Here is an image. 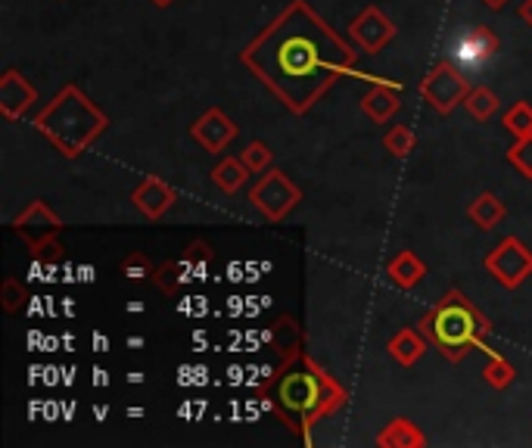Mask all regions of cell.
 <instances>
[{
    "label": "cell",
    "mask_w": 532,
    "mask_h": 448,
    "mask_svg": "<svg viewBox=\"0 0 532 448\" xmlns=\"http://www.w3.org/2000/svg\"><path fill=\"white\" fill-rule=\"evenodd\" d=\"M209 262H212V249H209L203 240H196V243L187 246V252H184L178 262L168 259V262L153 274V284H156L162 293L175 296L178 290H184V287L190 284V280L200 277Z\"/></svg>",
    "instance_id": "obj_8"
},
{
    "label": "cell",
    "mask_w": 532,
    "mask_h": 448,
    "mask_svg": "<svg viewBox=\"0 0 532 448\" xmlns=\"http://www.w3.org/2000/svg\"><path fill=\"white\" fill-rule=\"evenodd\" d=\"M383 147H386V153H392L396 159H402V156L414 153L417 134H414L408 125H396V128H389V131L383 134Z\"/></svg>",
    "instance_id": "obj_24"
},
{
    "label": "cell",
    "mask_w": 532,
    "mask_h": 448,
    "mask_svg": "<svg viewBox=\"0 0 532 448\" xmlns=\"http://www.w3.org/2000/svg\"><path fill=\"white\" fill-rule=\"evenodd\" d=\"M35 103H38V88L19 69H7L0 75V116L7 122H19Z\"/></svg>",
    "instance_id": "obj_12"
},
{
    "label": "cell",
    "mask_w": 532,
    "mask_h": 448,
    "mask_svg": "<svg viewBox=\"0 0 532 448\" xmlns=\"http://www.w3.org/2000/svg\"><path fill=\"white\" fill-rule=\"evenodd\" d=\"M486 274L504 290H517L532 277V249L520 237H504L483 259Z\"/></svg>",
    "instance_id": "obj_7"
},
{
    "label": "cell",
    "mask_w": 532,
    "mask_h": 448,
    "mask_svg": "<svg viewBox=\"0 0 532 448\" xmlns=\"http://www.w3.org/2000/svg\"><path fill=\"white\" fill-rule=\"evenodd\" d=\"M501 128L511 131L514 137H529V134H532V103H529V100H517V103L501 116Z\"/></svg>",
    "instance_id": "obj_23"
},
{
    "label": "cell",
    "mask_w": 532,
    "mask_h": 448,
    "mask_svg": "<svg viewBox=\"0 0 532 448\" xmlns=\"http://www.w3.org/2000/svg\"><path fill=\"white\" fill-rule=\"evenodd\" d=\"M427 336L420 333L417 327H405V330H399L396 336L389 340V355H392V361L396 364H402V368H414V364L424 358V352H427Z\"/></svg>",
    "instance_id": "obj_18"
},
{
    "label": "cell",
    "mask_w": 532,
    "mask_h": 448,
    "mask_svg": "<svg viewBox=\"0 0 532 448\" xmlns=\"http://www.w3.org/2000/svg\"><path fill=\"white\" fill-rule=\"evenodd\" d=\"M501 50V38L492 32L489 25H473L467 32L455 41V60L464 66L480 69L486 63H492Z\"/></svg>",
    "instance_id": "obj_13"
},
{
    "label": "cell",
    "mask_w": 532,
    "mask_h": 448,
    "mask_svg": "<svg viewBox=\"0 0 532 448\" xmlns=\"http://www.w3.org/2000/svg\"><path fill=\"white\" fill-rule=\"evenodd\" d=\"M240 63L293 116H308L336 81L358 75L355 47L308 0H290L240 50Z\"/></svg>",
    "instance_id": "obj_1"
},
{
    "label": "cell",
    "mask_w": 532,
    "mask_h": 448,
    "mask_svg": "<svg viewBox=\"0 0 532 448\" xmlns=\"http://www.w3.org/2000/svg\"><path fill=\"white\" fill-rule=\"evenodd\" d=\"M249 203L256 206L268 221H284L299 203H302V190L293 184V178L280 168H268L262 178L252 184L249 190Z\"/></svg>",
    "instance_id": "obj_6"
},
{
    "label": "cell",
    "mask_w": 532,
    "mask_h": 448,
    "mask_svg": "<svg viewBox=\"0 0 532 448\" xmlns=\"http://www.w3.org/2000/svg\"><path fill=\"white\" fill-rule=\"evenodd\" d=\"M249 175H252V172L243 165L240 156H224V159L212 168V184H215L224 196H234V193L246 184Z\"/></svg>",
    "instance_id": "obj_20"
},
{
    "label": "cell",
    "mask_w": 532,
    "mask_h": 448,
    "mask_svg": "<svg viewBox=\"0 0 532 448\" xmlns=\"http://www.w3.org/2000/svg\"><path fill=\"white\" fill-rule=\"evenodd\" d=\"M35 128L60 156L78 159L106 134L109 116L78 88V84L69 81L56 91V97L44 109H38Z\"/></svg>",
    "instance_id": "obj_3"
},
{
    "label": "cell",
    "mask_w": 532,
    "mask_h": 448,
    "mask_svg": "<svg viewBox=\"0 0 532 448\" xmlns=\"http://www.w3.org/2000/svg\"><path fill=\"white\" fill-rule=\"evenodd\" d=\"M119 271L131 280V284H144V280H153V265H150V259L144 256V252H131L128 259H122V265H119Z\"/></svg>",
    "instance_id": "obj_27"
},
{
    "label": "cell",
    "mask_w": 532,
    "mask_h": 448,
    "mask_svg": "<svg viewBox=\"0 0 532 448\" xmlns=\"http://www.w3.org/2000/svg\"><path fill=\"white\" fill-rule=\"evenodd\" d=\"M402 109V84L386 81V84H371V91L361 97V112L374 125L392 122V116Z\"/></svg>",
    "instance_id": "obj_15"
},
{
    "label": "cell",
    "mask_w": 532,
    "mask_h": 448,
    "mask_svg": "<svg viewBox=\"0 0 532 448\" xmlns=\"http://www.w3.org/2000/svg\"><path fill=\"white\" fill-rule=\"evenodd\" d=\"M128 380H131V383H144V374L134 371V374H128Z\"/></svg>",
    "instance_id": "obj_33"
},
{
    "label": "cell",
    "mask_w": 532,
    "mask_h": 448,
    "mask_svg": "<svg viewBox=\"0 0 532 448\" xmlns=\"http://www.w3.org/2000/svg\"><path fill=\"white\" fill-rule=\"evenodd\" d=\"M504 215H508V206H504L495 193H480V196H476V200L467 206V218H470L480 231L498 228V224L504 221Z\"/></svg>",
    "instance_id": "obj_19"
},
{
    "label": "cell",
    "mask_w": 532,
    "mask_h": 448,
    "mask_svg": "<svg viewBox=\"0 0 532 448\" xmlns=\"http://www.w3.org/2000/svg\"><path fill=\"white\" fill-rule=\"evenodd\" d=\"M377 445L380 448H424L427 445V433L420 430L414 420L396 417L377 433Z\"/></svg>",
    "instance_id": "obj_17"
},
{
    "label": "cell",
    "mask_w": 532,
    "mask_h": 448,
    "mask_svg": "<svg viewBox=\"0 0 532 448\" xmlns=\"http://www.w3.org/2000/svg\"><path fill=\"white\" fill-rule=\"evenodd\" d=\"M63 228H66V221L56 215L50 209V203H44V200H32L13 218V234L19 240H25L28 249H35V246H41V243H47L53 237H60Z\"/></svg>",
    "instance_id": "obj_9"
},
{
    "label": "cell",
    "mask_w": 532,
    "mask_h": 448,
    "mask_svg": "<svg viewBox=\"0 0 532 448\" xmlns=\"http://www.w3.org/2000/svg\"><path fill=\"white\" fill-rule=\"evenodd\" d=\"M464 109L473 122H489L498 112V94L492 88H483V84H473L464 100Z\"/></svg>",
    "instance_id": "obj_21"
},
{
    "label": "cell",
    "mask_w": 532,
    "mask_h": 448,
    "mask_svg": "<svg viewBox=\"0 0 532 448\" xmlns=\"http://www.w3.org/2000/svg\"><path fill=\"white\" fill-rule=\"evenodd\" d=\"M349 38L361 47V53L377 56L392 38H396V25H392V19L380 7L368 4L349 22Z\"/></svg>",
    "instance_id": "obj_10"
},
{
    "label": "cell",
    "mask_w": 532,
    "mask_h": 448,
    "mask_svg": "<svg viewBox=\"0 0 532 448\" xmlns=\"http://www.w3.org/2000/svg\"><path fill=\"white\" fill-rule=\"evenodd\" d=\"M259 396L280 424L305 445L312 442V430L321 420L346 405V389L302 349V343L284 355L280 368L259 389Z\"/></svg>",
    "instance_id": "obj_2"
},
{
    "label": "cell",
    "mask_w": 532,
    "mask_h": 448,
    "mask_svg": "<svg viewBox=\"0 0 532 448\" xmlns=\"http://www.w3.org/2000/svg\"><path fill=\"white\" fill-rule=\"evenodd\" d=\"M508 162L517 168L526 181H532V134L529 137H514V144L508 150Z\"/></svg>",
    "instance_id": "obj_26"
},
{
    "label": "cell",
    "mask_w": 532,
    "mask_h": 448,
    "mask_svg": "<svg viewBox=\"0 0 532 448\" xmlns=\"http://www.w3.org/2000/svg\"><path fill=\"white\" fill-rule=\"evenodd\" d=\"M150 4H153L156 10H165V7H172V4H175V0H150Z\"/></svg>",
    "instance_id": "obj_32"
},
{
    "label": "cell",
    "mask_w": 532,
    "mask_h": 448,
    "mask_svg": "<svg viewBox=\"0 0 532 448\" xmlns=\"http://www.w3.org/2000/svg\"><path fill=\"white\" fill-rule=\"evenodd\" d=\"M483 4H486L489 10H501L504 4H508V0H483Z\"/></svg>",
    "instance_id": "obj_31"
},
{
    "label": "cell",
    "mask_w": 532,
    "mask_h": 448,
    "mask_svg": "<svg viewBox=\"0 0 532 448\" xmlns=\"http://www.w3.org/2000/svg\"><path fill=\"white\" fill-rule=\"evenodd\" d=\"M417 330L427 336V343L445 358V361H464L467 352H492L489 336L492 321L476 308L461 290H448L430 312L417 321Z\"/></svg>",
    "instance_id": "obj_4"
},
{
    "label": "cell",
    "mask_w": 532,
    "mask_h": 448,
    "mask_svg": "<svg viewBox=\"0 0 532 448\" xmlns=\"http://www.w3.org/2000/svg\"><path fill=\"white\" fill-rule=\"evenodd\" d=\"M240 159H243V165L249 168L252 175H262V172H268V168H271L274 153H271V147L265 144V140H249V144L243 147V153H240Z\"/></svg>",
    "instance_id": "obj_25"
},
{
    "label": "cell",
    "mask_w": 532,
    "mask_h": 448,
    "mask_svg": "<svg viewBox=\"0 0 532 448\" xmlns=\"http://www.w3.org/2000/svg\"><path fill=\"white\" fill-rule=\"evenodd\" d=\"M517 16H520V19L532 28V0H523V4L517 7Z\"/></svg>",
    "instance_id": "obj_30"
},
{
    "label": "cell",
    "mask_w": 532,
    "mask_h": 448,
    "mask_svg": "<svg viewBox=\"0 0 532 448\" xmlns=\"http://www.w3.org/2000/svg\"><path fill=\"white\" fill-rule=\"evenodd\" d=\"M470 88L473 84L467 81V75L458 69L455 60L436 63L424 78H420V97H424V103H430L439 116H452L458 106H464Z\"/></svg>",
    "instance_id": "obj_5"
},
{
    "label": "cell",
    "mask_w": 532,
    "mask_h": 448,
    "mask_svg": "<svg viewBox=\"0 0 532 448\" xmlns=\"http://www.w3.org/2000/svg\"><path fill=\"white\" fill-rule=\"evenodd\" d=\"M32 252H35V256H38V259H60V256H63V246H60V243H56V237H53V240H47V243L35 246Z\"/></svg>",
    "instance_id": "obj_29"
},
{
    "label": "cell",
    "mask_w": 532,
    "mask_h": 448,
    "mask_svg": "<svg viewBox=\"0 0 532 448\" xmlns=\"http://www.w3.org/2000/svg\"><path fill=\"white\" fill-rule=\"evenodd\" d=\"M240 134L237 122L231 116H224V112L218 106L206 109L200 119H196L190 125V137L200 144L206 153H224L231 144H234V137Z\"/></svg>",
    "instance_id": "obj_11"
},
{
    "label": "cell",
    "mask_w": 532,
    "mask_h": 448,
    "mask_svg": "<svg viewBox=\"0 0 532 448\" xmlns=\"http://www.w3.org/2000/svg\"><path fill=\"white\" fill-rule=\"evenodd\" d=\"M386 277H389V284L392 287H399V290H414L420 280L427 277V262L417 256V252L411 249H402L396 259H392L386 265Z\"/></svg>",
    "instance_id": "obj_16"
},
{
    "label": "cell",
    "mask_w": 532,
    "mask_h": 448,
    "mask_svg": "<svg viewBox=\"0 0 532 448\" xmlns=\"http://www.w3.org/2000/svg\"><path fill=\"white\" fill-rule=\"evenodd\" d=\"M25 299H28V290H25L22 280L19 277H7L4 287H0V302H4V312L16 315L19 308L25 305Z\"/></svg>",
    "instance_id": "obj_28"
},
{
    "label": "cell",
    "mask_w": 532,
    "mask_h": 448,
    "mask_svg": "<svg viewBox=\"0 0 532 448\" xmlns=\"http://www.w3.org/2000/svg\"><path fill=\"white\" fill-rule=\"evenodd\" d=\"M128 203L147 221H159L168 209L178 203V193H175L172 184H165L162 178H144L131 190Z\"/></svg>",
    "instance_id": "obj_14"
},
{
    "label": "cell",
    "mask_w": 532,
    "mask_h": 448,
    "mask_svg": "<svg viewBox=\"0 0 532 448\" xmlns=\"http://www.w3.org/2000/svg\"><path fill=\"white\" fill-rule=\"evenodd\" d=\"M483 380L492 386V389H508L514 380H517V368H514V364L508 361V358H504L501 352H489V361H486V368H483Z\"/></svg>",
    "instance_id": "obj_22"
}]
</instances>
